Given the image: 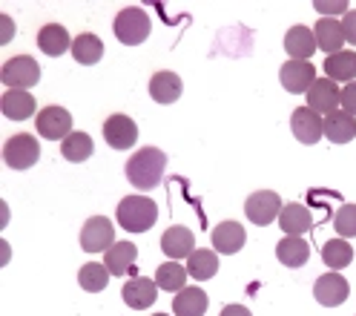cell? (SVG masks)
Returning <instances> with one entry per match:
<instances>
[{
    "label": "cell",
    "instance_id": "34",
    "mask_svg": "<svg viewBox=\"0 0 356 316\" xmlns=\"http://www.w3.org/2000/svg\"><path fill=\"white\" fill-rule=\"evenodd\" d=\"M333 228H337L339 239H353L356 236V205H342L333 216Z\"/></svg>",
    "mask_w": 356,
    "mask_h": 316
},
{
    "label": "cell",
    "instance_id": "24",
    "mask_svg": "<svg viewBox=\"0 0 356 316\" xmlns=\"http://www.w3.org/2000/svg\"><path fill=\"white\" fill-rule=\"evenodd\" d=\"M325 139L333 141V144H348L356 139V118L348 116L345 109H337L330 112L325 118Z\"/></svg>",
    "mask_w": 356,
    "mask_h": 316
},
{
    "label": "cell",
    "instance_id": "3",
    "mask_svg": "<svg viewBox=\"0 0 356 316\" xmlns=\"http://www.w3.org/2000/svg\"><path fill=\"white\" fill-rule=\"evenodd\" d=\"M115 38L124 43V47H138V43H144L149 38V15L141 9V6H127L115 15Z\"/></svg>",
    "mask_w": 356,
    "mask_h": 316
},
{
    "label": "cell",
    "instance_id": "31",
    "mask_svg": "<svg viewBox=\"0 0 356 316\" xmlns=\"http://www.w3.org/2000/svg\"><path fill=\"white\" fill-rule=\"evenodd\" d=\"M92 152H95V144H92V139H89L86 132H72L70 139L60 141V155L66 158V161H72V164L86 161Z\"/></svg>",
    "mask_w": 356,
    "mask_h": 316
},
{
    "label": "cell",
    "instance_id": "8",
    "mask_svg": "<svg viewBox=\"0 0 356 316\" xmlns=\"http://www.w3.org/2000/svg\"><path fill=\"white\" fill-rule=\"evenodd\" d=\"M115 244V228L106 216H92L81 230V247L86 253H106Z\"/></svg>",
    "mask_w": 356,
    "mask_h": 316
},
{
    "label": "cell",
    "instance_id": "35",
    "mask_svg": "<svg viewBox=\"0 0 356 316\" xmlns=\"http://www.w3.org/2000/svg\"><path fill=\"white\" fill-rule=\"evenodd\" d=\"M314 9L322 12V15H348V3H345V0H337V3H330V0H316Z\"/></svg>",
    "mask_w": 356,
    "mask_h": 316
},
{
    "label": "cell",
    "instance_id": "9",
    "mask_svg": "<svg viewBox=\"0 0 356 316\" xmlns=\"http://www.w3.org/2000/svg\"><path fill=\"white\" fill-rule=\"evenodd\" d=\"M342 106V89L330 78H316V84L307 89V109H314L316 116H330Z\"/></svg>",
    "mask_w": 356,
    "mask_h": 316
},
{
    "label": "cell",
    "instance_id": "39",
    "mask_svg": "<svg viewBox=\"0 0 356 316\" xmlns=\"http://www.w3.org/2000/svg\"><path fill=\"white\" fill-rule=\"evenodd\" d=\"M0 20H3V38H0V43H9V40H12V32H15V26H12V17H9V15H3Z\"/></svg>",
    "mask_w": 356,
    "mask_h": 316
},
{
    "label": "cell",
    "instance_id": "23",
    "mask_svg": "<svg viewBox=\"0 0 356 316\" xmlns=\"http://www.w3.org/2000/svg\"><path fill=\"white\" fill-rule=\"evenodd\" d=\"M279 228L287 233V236H305L310 228H314V216L305 205L293 201V205H284L282 213H279Z\"/></svg>",
    "mask_w": 356,
    "mask_h": 316
},
{
    "label": "cell",
    "instance_id": "36",
    "mask_svg": "<svg viewBox=\"0 0 356 316\" xmlns=\"http://www.w3.org/2000/svg\"><path fill=\"white\" fill-rule=\"evenodd\" d=\"M342 109L356 118V81L345 84V89H342Z\"/></svg>",
    "mask_w": 356,
    "mask_h": 316
},
{
    "label": "cell",
    "instance_id": "37",
    "mask_svg": "<svg viewBox=\"0 0 356 316\" xmlns=\"http://www.w3.org/2000/svg\"><path fill=\"white\" fill-rule=\"evenodd\" d=\"M342 29H345V40L350 47H356V9L342 17Z\"/></svg>",
    "mask_w": 356,
    "mask_h": 316
},
{
    "label": "cell",
    "instance_id": "2",
    "mask_svg": "<svg viewBox=\"0 0 356 316\" xmlns=\"http://www.w3.org/2000/svg\"><path fill=\"white\" fill-rule=\"evenodd\" d=\"M159 221V205L147 196H127L118 205V224L127 233H147Z\"/></svg>",
    "mask_w": 356,
    "mask_h": 316
},
{
    "label": "cell",
    "instance_id": "18",
    "mask_svg": "<svg viewBox=\"0 0 356 316\" xmlns=\"http://www.w3.org/2000/svg\"><path fill=\"white\" fill-rule=\"evenodd\" d=\"M314 35H316V49H322V52H327V55L342 52V43H345L342 20H337V17H322L319 24L314 26Z\"/></svg>",
    "mask_w": 356,
    "mask_h": 316
},
{
    "label": "cell",
    "instance_id": "10",
    "mask_svg": "<svg viewBox=\"0 0 356 316\" xmlns=\"http://www.w3.org/2000/svg\"><path fill=\"white\" fill-rule=\"evenodd\" d=\"M279 81L291 95H307V89L316 84V66L310 61H287L279 72Z\"/></svg>",
    "mask_w": 356,
    "mask_h": 316
},
{
    "label": "cell",
    "instance_id": "40",
    "mask_svg": "<svg viewBox=\"0 0 356 316\" xmlns=\"http://www.w3.org/2000/svg\"><path fill=\"white\" fill-rule=\"evenodd\" d=\"M152 316H167V313H152Z\"/></svg>",
    "mask_w": 356,
    "mask_h": 316
},
{
    "label": "cell",
    "instance_id": "20",
    "mask_svg": "<svg viewBox=\"0 0 356 316\" xmlns=\"http://www.w3.org/2000/svg\"><path fill=\"white\" fill-rule=\"evenodd\" d=\"M72 43L75 40L70 38L66 26H60V24H47V26H40V32H38V47H40L43 55H49V58H58L66 49H72Z\"/></svg>",
    "mask_w": 356,
    "mask_h": 316
},
{
    "label": "cell",
    "instance_id": "12",
    "mask_svg": "<svg viewBox=\"0 0 356 316\" xmlns=\"http://www.w3.org/2000/svg\"><path fill=\"white\" fill-rule=\"evenodd\" d=\"M291 129H293V135H296V141H302V144H316L322 135H325V118L316 116L314 109L299 106L293 116H291Z\"/></svg>",
    "mask_w": 356,
    "mask_h": 316
},
{
    "label": "cell",
    "instance_id": "25",
    "mask_svg": "<svg viewBox=\"0 0 356 316\" xmlns=\"http://www.w3.org/2000/svg\"><path fill=\"white\" fill-rule=\"evenodd\" d=\"M207 305H210V299L202 287H184L181 293H175L172 313L175 316H204Z\"/></svg>",
    "mask_w": 356,
    "mask_h": 316
},
{
    "label": "cell",
    "instance_id": "32",
    "mask_svg": "<svg viewBox=\"0 0 356 316\" xmlns=\"http://www.w3.org/2000/svg\"><path fill=\"white\" fill-rule=\"evenodd\" d=\"M322 259L327 267H333V274H339L342 267L353 262V247L348 244V239H330L322 247Z\"/></svg>",
    "mask_w": 356,
    "mask_h": 316
},
{
    "label": "cell",
    "instance_id": "33",
    "mask_svg": "<svg viewBox=\"0 0 356 316\" xmlns=\"http://www.w3.org/2000/svg\"><path fill=\"white\" fill-rule=\"evenodd\" d=\"M109 276H113V274L106 270V264H98V262H89V264H83V267L78 270V282H81V287L89 290V293L104 290L106 282H109Z\"/></svg>",
    "mask_w": 356,
    "mask_h": 316
},
{
    "label": "cell",
    "instance_id": "30",
    "mask_svg": "<svg viewBox=\"0 0 356 316\" xmlns=\"http://www.w3.org/2000/svg\"><path fill=\"white\" fill-rule=\"evenodd\" d=\"M187 274L198 282H204V279H213L218 274V256L216 251H193L190 259H187Z\"/></svg>",
    "mask_w": 356,
    "mask_h": 316
},
{
    "label": "cell",
    "instance_id": "17",
    "mask_svg": "<svg viewBox=\"0 0 356 316\" xmlns=\"http://www.w3.org/2000/svg\"><path fill=\"white\" fill-rule=\"evenodd\" d=\"M161 251L164 256H170V262H178V259H190V253L195 251V236L190 228H181V224H175L170 228L164 236H161Z\"/></svg>",
    "mask_w": 356,
    "mask_h": 316
},
{
    "label": "cell",
    "instance_id": "6",
    "mask_svg": "<svg viewBox=\"0 0 356 316\" xmlns=\"http://www.w3.org/2000/svg\"><path fill=\"white\" fill-rule=\"evenodd\" d=\"M35 129L47 141H63L72 135V116L63 106H43L35 118Z\"/></svg>",
    "mask_w": 356,
    "mask_h": 316
},
{
    "label": "cell",
    "instance_id": "19",
    "mask_svg": "<svg viewBox=\"0 0 356 316\" xmlns=\"http://www.w3.org/2000/svg\"><path fill=\"white\" fill-rule=\"evenodd\" d=\"M136 259H138V247L132 242H115L104 253V264L113 276H127L132 270V264H136Z\"/></svg>",
    "mask_w": 356,
    "mask_h": 316
},
{
    "label": "cell",
    "instance_id": "14",
    "mask_svg": "<svg viewBox=\"0 0 356 316\" xmlns=\"http://www.w3.org/2000/svg\"><path fill=\"white\" fill-rule=\"evenodd\" d=\"M213 247H216V253H225V256H233V253H238L241 247H244V242H248V233H244V228L238 221H233V219H227V221H221V224H216L213 228Z\"/></svg>",
    "mask_w": 356,
    "mask_h": 316
},
{
    "label": "cell",
    "instance_id": "22",
    "mask_svg": "<svg viewBox=\"0 0 356 316\" xmlns=\"http://www.w3.org/2000/svg\"><path fill=\"white\" fill-rule=\"evenodd\" d=\"M181 89H184V84H181V78H178L175 72H155L152 78H149V98L155 101V104H172V101H178L181 98Z\"/></svg>",
    "mask_w": 356,
    "mask_h": 316
},
{
    "label": "cell",
    "instance_id": "28",
    "mask_svg": "<svg viewBox=\"0 0 356 316\" xmlns=\"http://www.w3.org/2000/svg\"><path fill=\"white\" fill-rule=\"evenodd\" d=\"M187 267H181L178 262H164L155 267V285L161 290H172V293H181L187 287Z\"/></svg>",
    "mask_w": 356,
    "mask_h": 316
},
{
    "label": "cell",
    "instance_id": "1",
    "mask_svg": "<svg viewBox=\"0 0 356 316\" xmlns=\"http://www.w3.org/2000/svg\"><path fill=\"white\" fill-rule=\"evenodd\" d=\"M164 170H167V152H161L159 147H141L138 152L129 155V161L124 167L127 182L138 190L159 187Z\"/></svg>",
    "mask_w": 356,
    "mask_h": 316
},
{
    "label": "cell",
    "instance_id": "29",
    "mask_svg": "<svg viewBox=\"0 0 356 316\" xmlns=\"http://www.w3.org/2000/svg\"><path fill=\"white\" fill-rule=\"evenodd\" d=\"M72 58H75L78 63H83V66L98 63V61L104 58V43H101V38L92 35V32L78 35L75 43H72Z\"/></svg>",
    "mask_w": 356,
    "mask_h": 316
},
{
    "label": "cell",
    "instance_id": "11",
    "mask_svg": "<svg viewBox=\"0 0 356 316\" xmlns=\"http://www.w3.org/2000/svg\"><path fill=\"white\" fill-rule=\"evenodd\" d=\"M104 139L113 150H129L138 141V124L129 116H121V112L118 116H109L104 121Z\"/></svg>",
    "mask_w": 356,
    "mask_h": 316
},
{
    "label": "cell",
    "instance_id": "7",
    "mask_svg": "<svg viewBox=\"0 0 356 316\" xmlns=\"http://www.w3.org/2000/svg\"><path fill=\"white\" fill-rule=\"evenodd\" d=\"M282 196L273 193V190H256L248 196V201H244V213H248V219L253 224H259V228H267V224H273L282 213Z\"/></svg>",
    "mask_w": 356,
    "mask_h": 316
},
{
    "label": "cell",
    "instance_id": "38",
    "mask_svg": "<svg viewBox=\"0 0 356 316\" xmlns=\"http://www.w3.org/2000/svg\"><path fill=\"white\" fill-rule=\"evenodd\" d=\"M218 316H253V313L244 308V305H225Z\"/></svg>",
    "mask_w": 356,
    "mask_h": 316
},
{
    "label": "cell",
    "instance_id": "15",
    "mask_svg": "<svg viewBox=\"0 0 356 316\" xmlns=\"http://www.w3.org/2000/svg\"><path fill=\"white\" fill-rule=\"evenodd\" d=\"M0 109L9 121H26L35 116L38 109V101L29 89H6L3 98H0Z\"/></svg>",
    "mask_w": 356,
    "mask_h": 316
},
{
    "label": "cell",
    "instance_id": "27",
    "mask_svg": "<svg viewBox=\"0 0 356 316\" xmlns=\"http://www.w3.org/2000/svg\"><path fill=\"white\" fill-rule=\"evenodd\" d=\"M310 256V244L302 236H284L282 242H276V259L284 267H302Z\"/></svg>",
    "mask_w": 356,
    "mask_h": 316
},
{
    "label": "cell",
    "instance_id": "16",
    "mask_svg": "<svg viewBox=\"0 0 356 316\" xmlns=\"http://www.w3.org/2000/svg\"><path fill=\"white\" fill-rule=\"evenodd\" d=\"M121 297L132 310H147V308H152L155 299H159V285H155L152 279H147V276H136V279H129L124 285Z\"/></svg>",
    "mask_w": 356,
    "mask_h": 316
},
{
    "label": "cell",
    "instance_id": "5",
    "mask_svg": "<svg viewBox=\"0 0 356 316\" xmlns=\"http://www.w3.org/2000/svg\"><path fill=\"white\" fill-rule=\"evenodd\" d=\"M0 81H3L9 89H32L40 81V66L29 55H15V58H9L3 63V70H0Z\"/></svg>",
    "mask_w": 356,
    "mask_h": 316
},
{
    "label": "cell",
    "instance_id": "13",
    "mask_svg": "<svg viewBox=\"0 0 356 316\" xmlns=\"http://www.w3.org/2000/svg\"><path fill=\"white\" fill-rule=\"evenodd\" d=\"M348 293H350L348 279H345L342 274H333V270H330V274H325V276H319L316 285H314V297H316V302L325 305V308L342 305V302L348 299Z\"/></svg>",
    "mask_w": 356,
    "mask_h": 316
},
{
    "label": "cell",
    "instance_id": "26",
    "mask_svg": "<svg viewBox=\"0 0 356 316\" xmlns=\"http://www.w3.org/2000/svg\"><path fill=\"white\" fill-rule=\"evenodd\" d=\"M325 78H330L333 84H353L356 81V52H337L327 55L325 61Z\"/></svg>",
    "mask_w": 356,
    "mask_h": 316
},
{
    "label": "cell",
    "instance_id": "21",
    "mask_svg": "<svg viewBox=\"0 0 356 316\" xmlns=\"http://www.w3.org/2000/svg\"><path fill=\"white\" fill-rule=\"evenodd\" d=\"M284 49L291 55V61H307L316 52V35L307 26H291L284 35Z\"/></svg>",
    "mask_w": 356,
    "mask_h": 316
},
{
    "label": "cell",
    "instance_id": "4",
    "mask_svg": "<svg viewBox=\"0 0 356 316\" xmlns=\"http://www.w3.org/2000/svg\"><path fill=\"white\" fill-rule=\"evenodd\" d=\"M38 158H40V144L29 132H17L3 144V161L12 170H29L38 164Z\"/></svg>",
    "mask_w": 356,
    "mask_h": 316
}]
</instances>
